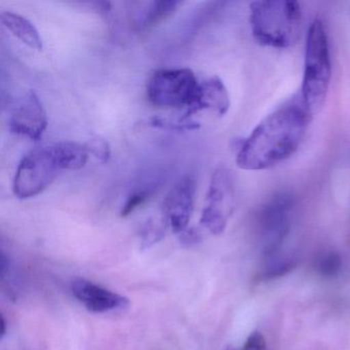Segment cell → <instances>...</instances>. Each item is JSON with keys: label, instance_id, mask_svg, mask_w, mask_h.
<instances>
[{"label": "cell", "instance_id": "11", "mask_svg": "<svg viewBox=\"0 0 350 350\" xmlns=\"http://www.w3.org/2000/svg\"><path fill=\"white\" fill-rule=\"evenodd\" d=\"M230 108V97L222 79L210 77L200 83L198 98L191 107L186 110L180 122H189V118L202 110H211L217 116H223Z\"/></svg>", "mask_w": 350, "mask_h": 350}, {"label": "cell", "instance_id": "10", "mask_svg": "<svg viewBox=\"0 0 350 350\" xmlns=\"http://www.w3.org/2000/svg\"><path fill=\"white\" fill-rule=\"evenodd\" d=\"M73 296L83 303L88 310L96 313L110 312L126 308L130 301L126 297L98 286L85 278H77L71 284Z\"/></svg>", "mask_w": 350, "mask_h": 350}, {"label": "cell", "instance_id": "8", "mask_svg": "<svg viewBox=\"0 0 350 350\" xmlns=\"http://www.w3.org/2000/svg\"><path fill=\"white\" fill-rule=\"evenodd\" d=\"M14 134L38 141L48 126L46 110L36 92L30 91L13 106L9 120Z\"/></svg>", "mask_w": 350, "mask_h": 350}, {"label": "cell", "instance_id": "21", "mask_svg": "<svg viewBox=\"0 0 350 350\" xmlns=\"http://www.w3.org/2000/svg\"><path fill=\"white\" fill-rule=\"evenodd\" d=\"M241 350H266L265 339L259 332H254L247 338Z\"/></svg>", "mask_w": 350, "mask_h": 350}, {"label": "cell", "instance_id": "19", "mask_svg": "<svg viewBox=\"0 0 350 350\" xmlns=\"http://www.w3.org/2000/svg\"><path fill=\"white\" fill-rule=\"evenodd\" d=\"M149 196H150V190L149 189H141L131 193L122 206L120 216L128 217L129 215L132 214L137 208L142 206L148 200Z\"/></svg>", "mask_w": 350, "mask_h": 350}, {"label": "cell", "instance_id": "16", "mask_svg": "<svg viewBox=\"0 0 350 350\" xmlns=\"http://www.w3.org/2000/svg\"><path fill=\"white\" fill-rule=\"evenodd\" d=\"M297 266V260L294 257L278 258L270 261L265 269L260 274L262 280H274L290 273Z\"/></svg>", "mask_w": 350, "mask_h": 350}, {"label": "cell", "instance_id": "4", "mask_svg": "<svg viewBox=\"0 0 350 350\" xmlns=\"http://www.w3.org/2000/svg\"><path fill=\"white\" fill-rule=\"evenodd\" d=\"M200 83L188 68L161 69L147 83V98L152 105L165 108H190L198 98Z\"/></svg>", "mask_w": 350, "mask_h": 350}, {"label": "cell", "instance_id": "12", "mask_svg": "<svg viewBox=\"0 0 350 350\" xmlns=\"http://www.w3.org/2000/svg\"><path fill=\"white\" fill-rule=\"evenodd\" d=\"M0 20L5 28L10 30L18 40L32 50L42 51L44 44L40 32L36 29L33 23L19 14L12 12H3L0 14Z\"/></svg>", "mask_w": 350, "mask_h": 350}, {"label": "cell", "instance_id": "5", "mask_svg": "<svg viewBox=\"0 0 350 350\" xmlns=\"http://www.w3.org/2000/svg\"><path fill=\"white\" fill-rule=\"evenodd\" d=\"M62 171L54 146L38 147L20 161L14 178V194L27 200L42 193Z\"/></svg>", "mask_w": 350, "mask_h": 350}, {"label": "cell", "instance_id": "20", "mask_svg": "<svg viewBox=\"0 0 350 350\" xmlns=\"http://www.w3.org/2000/svg\"><path fill=\"white\" fill-rule=\"evenodd\" d=\"M149 124L153 128L165 129L170 131H193L200 129V124L193 122H173L165 118H151Z\"/></svg>", "mask_w": 350, "mask_h": 350}, {"label": "cell", "instance_id": "18", "mask_svg": "<svg viewBox=\"0 0 350 350\" xmlns=\"http://www.w3.org/2000/svg\"><path fill=\"white\" fill-rule=\"evenodd\" d=\"M89 154L94 155L102 163H107L111 157V148L109 143L101 137H94L85 144Z\"/></svg>", "mask_w": 350, "mask_h": 350}, {"label": "cell", "instance_id": "1", "mask_svg": "<svg viewBox=\"0 0 350 350\" xmlns=\"http://www.w3.org/2000/svg\"><path fill=\"white\" fill-rule=\"evenodd\" d=\"M313 116L296 95L266 116L241 142L237 165L245 171H265L295 154Z\"/></svg>", "mask_w": 350, "mask_h": 350}, {"label": "cell", "instance_id": "14", "mask_svg": "<svg viewBox=\"0 0 350 350\" xmlns=\"http://www.w3.org/2000/svg\"><path fill=\"white\" fill-rule=\"evenodd\" d=\"M180 5V1L175 0H167V1H153L148 3V8L145 10L142 19L140 20L139 27L141 29H147L152 27L155 24L163 21L169 16L173 15L177 11Z\"/></svg>", "mask_w": 350, "mask_h": 350}, {"label": "cell", "instance_id": "7", "mask_svg": "<svg viewBox=\"0 0 350 350\" xmlns=\"http://www.w3.org/2000/svg\"><path fill=\"white\" fill-rule=\"evenodd\" d=\"M294 208L293 198L286 193L274 196L262 208L259 215L260 239L264 255L273 256L282 247L291 227Z\"/></svg>", "mask_w": 350, "mask_h": 350}, {"label": "cell", "instance_id": "23", "mask_svg": "<svg viewBox=\"0 0 350 350\" xmlns=\"http://www.w3.org/2000/svg\"><path fill=\"white\" fill-rule=\"evenodd\" d=\"M0 327H1V329H0V337L3 339L5 337V332H7V323H5V317L1 315V319H0Z\"/></svg>", "mask_w": 350, "mask_h": 350}, {"label": "cell", "instance_id": "13", "mask_svg": "<svg viewBox=\"0 0 350 350\" xmlns=\"http://www.w3.org/2000/svg\"><path fill=\"white\" fill-rule=\"evenodd\" d=\"M53 146L61 169L77 171L83 169L87 163L89 152L85 145L64 141L56 143Z\"/></svg>", "mask_w": 350, "mask_h": 350}, {"label": "cell", "instance_id": "15", "mask_svg": "<svg viewBox=\"0 0 350 350\" xmlns=\"http://www.w3.org/2000/svg\"><path fill=\"white\" fill-rule=\"evenodd\" d=\"M169 226L165 218L161 220L150 219L145 223L141 230V243L143 249L151 247L165 237V228Z\"/></svg>", "mask_w": 350, "mask_h": 350}, {"label": "cell", "instance_id": "2", "mask_svg": "<svg viewBox=\"0 0 350 350\" xmlns=\"http://www.w3.org/2000/svg\"><path fill=\"white\" fill-rule=\"evenodd\" d=\"M250 24L254 38L262 46L288 49L300 36L302 11L291 0L254 1L250 5Z\"/></svg>", "mask_w": 350, "mask_h": 350}, {"label": "cell", "instance_id": "22", "mask_svg": "<svg viewBox=\"0 0 350 350\" xmlns=\"http://www.w3.org/2000/svg\"><path fill=\"white\" fill-rule=\"evenodd\" d=\"M200 239H202V235H200V231L194 228L186 229L185 231L181 233L182 241L184 243H187V245L198 243Z\"/></svg>", "mask_w": 350, "mask_h": 350}, {"label": "cell", "instance_id": "9", "mask_svg": "<svg viewBox=\"0 0 350 350\" xmlns=\"http://www.w3.org/2000/svg\"><path fill=\"white\" fill-rule=\"evenodd\" d=\"M196 182L191 176H184L170 190L163 200V218L175 233L187 229L193 212Z\"/></svg>", "mask_w": 350, "mask_h": 350}, {"label": "cell", "instance_id": "6", "mask_svg": "<svg viewBox=\"0 0 350 350\" xmlns=\"http://www.w3.org/2000/svg\"><path fill=\"white\" fill-rule=\"evenodd\" d=\"M235 186L232 174L219 167L213 174L206 196V206L200 217V224L215 235L226 228L229 215L234 206Z\"/></svg>", "mask_w": 350, "mask_h": 350}, {"label": "cell", "instance_id": "3", "mask_svg": "<svg viewBox=\"0 0 350 350\" xmlns=\"http://www.w3.org/2000/svg\"><path fill=\"white\" fill-rule=\"evenodd\" d=\"M331 79L332 62L327 30L321 20L315 19L307 32L304 73L299 93L313 116L325 104Z\"/></svg>", "mask_w": 350, "mask_h": 350}, {"label": "cell", "instance_id": "17", "mask_svg": "<svg viewBox=\"0 0 350 350\" xmlns=\"http://www.w3.org/2000/svg\"><path fill=\"white\" fill-rule=\"evenodd\" d=\"M341 267V256L337 252H329L319 260V271L325 278H334L337 275Z\"/></svg>", "mask_w": 350, "mask_h": 350}]
</instances>
